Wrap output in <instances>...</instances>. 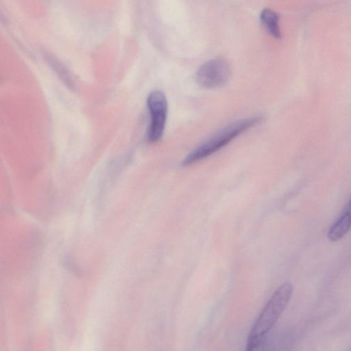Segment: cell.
Returning <instances> with one entry per match:
<instances>
[{"label":"cell","mask_w":351,"mask_h":351,"mask_svg":"<svg viewBox=\"0 0 351 351\" xmlns=\"http://www.w3.org/2000/svg\"><path fill=\"white\" fill-rule=\"evenodd\" d=\"M150 116L147 138L149 143L160 139L165 131L167 117V101L160 90L152 91L147 99Z\"/></svg>","instance_id":"cell-3"},{"label":"cell","mask_w":351,"mask_h":351,"mask_svg":"<svg viewBox=\"0 0 351 351\" xmlns=\"http://www.w3.org/2000/svg\"><path fill=\"white\" fill-rule=\"evenodd\" d=\"M260 19L262 24L271 35L277 38L281 37L278 25L279 18L275 11L269 8H265L261 13Z\"/></svg>","instance_id":"cell-6"},{"label":"cell","mask_w":351,"mask_h":351,"mask_svg":"<svg viewBox=\"0 0 351 351\" xmlns=\"http://www.w3.org/2000/svg\"><path fill=\"white\" fill-rule=\"evenodd\" d=\"M229 62L222 57L209 60L202 64L195 75L197 82L203 88H214L224 85L230 77Z\"/></svg>","instance_id":"cell-4"},{"label":"cell","mask_w":351,"mask_h":351,"mask_svg":"<svg viewBox=\"0 0 351 351\" xmlns=\"http://www.w3.org/2000/svg\"><path fill=\"white\" fill-rule=\"evenodd\" d=\"M293 293L289 282H284L272 294L251 328L247 339L266 337L286 308Z\"/></svg>","instance_id":"cell-2"},{"label":"cell","mask_w":351,"mask_h":351,"mask_svg":"<svg viewBox=\"0 0 351 351\" xmlns=\"http://www.w3.org/2000/svg\"><path fill=\"white\" fill-rule=\"evenodd\" d=\"M261 117H251L234 121L223 128L192 150L183 160L182 165L194 164L216 152L245 130L259 124Z\"/></svg>","instance_id":"cell-1"},{"label":"cell","mask_w":351,"mask_h":351,"mask_svg":"<svg viewBox=\"0 0 351 351\" xmlns=\"http://www.w3.org/2000/svg\"><path fill=\"white\" fill-rule=\"evenodd\" d=\"M350 201L346 204L341 215L330 226L327 233L328 239L331 241L341 239L350 230Z\"/></svg>","instance_id":"cell-5"},{"label":"cell","mask_w":351,"mask_h":351,"mask_svg":"<svg viewBox=\"0 0 351 351\" xmlns=\"http://www.w3.org/2000/svg\"><path fill=\"white\" fill-rule=\"evenodd\" d=\"M266 337L247 339L245 351H264L266 346Z\"/></svg>","instance_id":"cell-7"}]
</instances>
